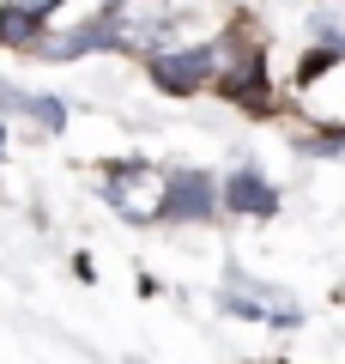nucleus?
I'll use <instances>...</instances> for the list:
<instances>
[{"mask_svg": "<svg viewBox=\"0 0 345 364\" xmlns=\"http://www.w3.org/2000/svg\"><path fill=\"white\" fill-rule=\"evenodd\" d=\"M212 73H218L212 67V43H164V49H152V79H158V91H170V97L200 91Z\"/></svg>", "mask_w": 345, "mask_h": 364, "instance_id": "1", "label": "nucleus"}, {"mask_svg": "<svg viewBox=\"0 0 345 364\" xmlns=\"http://www.w3.org/2000/svg\"><path fill=\"white\" fill-rule=\"evenodd\" d=\"M164 188H170V182L158 176L152 164H115L109 176H103L109 207L128 213V219H158V213H164Z\"/></svg>", "mask_w": 345, "mask_h": 364, "instance_id": "2", "label": "nucleus"}, {"mask_svg": "<svg viewBox=\"0 0 345 364\" xmlns=\"http://www.w3.org/2000/svg\"><path fill=\"white\" fill-rule=\"evenodd\" d=\"M218 182L212 176H200V170H182V176H170V188H164V213L158 219H176V225H194V219H212V207H218Z\"/></svg>", "mask_w": 345, "mask_h": 364, "instance_id": "3", "label": "nucleus"}, {"mask_svg": "<svg viewBox=\"0 0 345 364\" xmlns=\"http://www.w3.org/2000/svg\"><path fill=\"white\" fill-rule=\"evenodd\" d=\"M55 6H61V0H6V6H0V43H6V49H37L43 18H49Z\"/></svg>", "mask_w": 345, "mask_h": 364, "instance_id": "4", "label": "nucleus"}, {"mask_svg": "<svg viewBox=\"0 0 345 364\" xmlns=\"http://www.w3.org/2000/svg\"><path fill=\"white\" fill-rule=\"evenodd\" d=\"M224 304L236 316H267V322H279V328H291L297 322V304L291 298H279V291H248V279H230V291H224Z\"/></svg>", "mask_w": 345, "mask_h": 364, "instance_id": "5", "label": "nucleus"}, {"mask_svg": "<svg viewBox=\"0 0 345 364\" xmlns=\"http://www.w3.org/2000/svg\"><path fill=\"white\" fill-rule=\"evenodd\" d=\"M224 207L230 213H273L279 207V195H273V182L255 176V170H236V176L224 182Z\"/></svg>", "mask_w": 345, "mask_h": 364, "instance_id": "6", "label": "nucleus"}, {"mask_svg": "<svg viewBox=\"0 0 345 364\" xmlns=\"http://www.w3.org/2000/svg\"><path fill=\"white\" fill-rule=\"evenodd\" d=\"M0 104L25 109V116H31V122H43L49 134H61V122H67V109L55 104V97H25V91H13V85H0Z\"/></svg>", "mask_w": 345, "mask_h": 364, "instance_id": "7", "label": "nucleus"}]
</instances>
